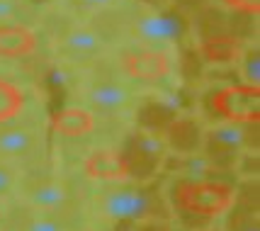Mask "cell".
<instances>
[{"mask_svg": "<svg viewBox=\"0 0 260 231\" xmlns=\"http://www.w3.org/2000/svg\"><path fill=\"white\" fill-rule=\"evenodd\" d=\"M102 214L114 221H146L170 217V207L160 187H114L102 195Z\"/></svg>", "mask_w": 260, "mask_h": 231, "instance_id": "obj_1", "label": "cell"}, {"mask_svg": "<svg viewBox=\"0 0 260 231\" xmlns=\"http://www.w3.org/2000/svg\"><path fill=\"white\" fill-rule=\"evenodd\" d=\"M173 192L178 207L200 217H216L226 212L234 202L231 185L216 180H180L173 187Z\"/></svg>", "mask_w": 260, "mask_h": 231, "instance_id": "obj_2", "label": "cell"}, {"mask_svg": "<svg viewBox=\"0 0 260 231\" xmlns=\"http://www.w3.org/2000/svg\"><path fill=\"white\" fill-rule=\"evenodd\" d=\"M166 141L163 137L153 134V131H136L129 137L124 146L122 158L126 163V178H139V180H148L151 175H156L160 163L166 161Z\"/></svg>", "mask_w": 260, "mask_h": 231, "instance_id": "obj_3", "label": "cell"}, {"mask_svg": "<svg viewBox=\"0 0 260 231\" xmlns=\"http://www.w3.org/2000/svg\"><path fill=\"white\" fill-rule=\"evenodd\" d=\"M248 127L250 122H224L204 134V156L214 168L234 166L243 146L253 144Z\"/></svg>", "mask_w": 260, "mask_h": 231, "instance_id": "obj_4", "label": "cell"}, {"mask_svg": "<svg viewBox=\"0 0 260 231\" xmlns=\"http://www.w3.org/2000/svg\"><path fill=\"white\" fill-rule=\"evenodd\" d=\"M190 29L187 17L180 10H158V12H148L136 17L134 22V37L153 46H166V44H178L180 39H185Z\"/></svg>", "mask_w": 260, "mask_h": 231, "instance_id": "obj_5", "label": "cell"}, {"mask_svg": "<svg viewBox=\"0 0 260 231\" xmlns=\"http://www.w3.org/2000/svg\"><path fill=\"white\" fill-rule=\"evenodd\" d=\"M212 110L226 122H258L260 90L255 85H229L212 95Z\"/></svg>", "mask_w": 260, "mask_h": 231, "instance_id": "obj_6", "label": "cell"}, {"mask_svg": "<svg viewBox=\"0 0 260 231\" xmlns=\"http://www.w3.org/2000/svg\"><path fill=\"white\" fill-rule=\"evenodd\" d=\"M166 137V146H170L173 151H178L180 156L194 153L200 151V146L204 144V134L200 124L190 119V117H175L168 124V129L163 131Z\"/></svg>", "mask_w": 260, "mask_h": 231, "instance_id": "obj_7", "label": "cell"}, {"mask_svg": "<svg viewBox=\"0 0 260 231\" xmlns=\"http://www.w3.org/2000/svg\"><path fill=\"white\" fill-rule=\"evenodd\" d=\"M170 71V61L166 51L158 49H148V51H139V54H129L126 56V73L132 78H141V81H158L166 78Z\"/></svg>", "mask_w": 260, "mask_h": 231, "instance_id": "obj_8", "label": "cell"}, {"mask_svg": "<svg viewBox=\"0 0 260 231\" xmlns=\"http://www.w3.org/2000/svg\"><path fill=\"white\" fill-rule=\"evenodd\" d=\"M85 173L95 180H122V178H126V163L122 158V153L95 151L85 161Z\"/></svg>", "mask_w": 260, "mask_h": 231, "instance_id": "obj_9", "label": "cell"}, {"mask_svg": "<svg viewBox=\"0 0 260 231\" xmlns=\"http://www.w3.org/2000/svg\"><path fill=\"white\" fill-rule=\"evenodd\" d=\"M88 100L90 105H95L98 110H105V112H114V110H122L132 103V95L124 85L112 81H102L95 83L90 90H88Z\"/></svg>", "mask_w": 260, "mask_h": 231, "instance_id": "obj_10", "label": "cell"}, {"mask_svg": "<svg viewBox=\"0 0 260 231\" xmlns=\"http://www.w3.org/2000/svg\"><path fill=\"white\" fill-rule=\"evenodd\" d=\"M178 115V103L175 100H151L141 107V124L146 131L153 134H163L168 124Z\"/></svg>", "mask_w": 260, "mask_h": 231, "instance_id": "obj_11", "label": "cell"}, {"mask_svg": "<svg viewBox=\"0 0 260 231\" xmlns=\"http://www.w3.org/2000/svg\"><path fill=\"white\" fill-rule=\"evenodd\" d=\"M34 44L37 39L27 27H0V56H27Z\"/></svg>", "mask_w": 260, "mask_h": 231, "instance_id": "obj_12", "label": "cell"}, {"mask_svg": "<svg viewBox=\"0 0 260 231\" xmlns=\"http://www.w3.org/2000/svg\"><path fill=\"white\" fill-rule=\"evenodd\" d=\"M54 129L66 137H83L92 129V115L80 107H66L54 115Z\"/></svg>", "mask_w": 260, "mask_h": 231, "instance_id": "obj_13", "label": "cell"}, {"mask_svg": "<svg viewBox=\"0 0 260 231\" xmlns=\"http://www.w3.org/2000/svg\"><path fill=\"white\" fill-rule=\"evenodd\" d=\"M102 49V37L88 27H78L63 37V51L71 56H95Z\"/></svg>", "mask_w": 260, "mask_h": 231, "instance_id": "obj_14", "label": "cell"}, {"mask_svg": "<svg viewBox=\"0 0 260 231\" xmlns=\"http://www.w3.org/2000/svg\"><path fill=\"white\" fill-rule=\"evenodd\" d=\"M202 56L212 63H229L241 56V46L234 37H209L202 42Z\"/></svg>", "mask_w": 260, "mask_h": 231, "instance_id": "obj_15", "label": "cell"}, {"mask_svg": "<svg viewBox=\"0 0 260 231\" xmlns=\"http://www.w3.org/2000/svg\"><path fill=\"white\" fill-rule=\"evenodd\" d=\"M34 146L32 131L27 129H3L0 131V153L5 156H22Z\"/></svg>", "mask_w": 260, "mask_h": 231, "instance_id": "obj_16", "label": "cell"}, {"mask_svg": "<svg viewBox=\"0 0 260 231\" xmlns=\"http://www.w3.org/2000/svg\"><path fill=\"white\" fill-rule=\"evenodd\" d=\"M178 171L182 173V180H209L214 166L204 153L194 151V153H187L178 161Z\"/></svg>", "mask_w": 260, "mask_h": 231, "instance_id": "obj_17", "label": "cell"}, {"mask_svg": "<svg viewBox=\"0 0 260 231\" xmlns=\"http://www.w3.org/2000/svg\"><path fill=\"white\" fill-rule=\"evenodd\" d=\"M22 105H24L22 90L15 83L0 78V124L10 122L12 117H17V112L22 110Z\"/></svg>", "mask_w": 260, "mask_h": 231, "instance_id": "obj_18", "label": "cell"}, {"mask_svg": "<svg viewBox=\"0 0 260 231\" xmlns=\"http://www.w3.org/2000/svg\"><path fill=\"white\" fill-rule=\"evenodd\" d=\"M29 200H32V205L37 209L51 212V209H58L63 202H66V190L56 183H46V185L34 187L32 192H29Z\"/></svg>", "mask_w": 260, "mask_h": 231, "instance_id": "obj_19", "label": "cell"}, {"mask_svg": "<svg viewBox=\"0 0 260 231\" xmlns=\"http://www.w3.org/2000/svg\"><path fill=\"white\" fill-rule=\"evenodd\" d=\"M241 76H243L246 85H255V88H258V83H260V54H258V49H250V51H246V54L241 56Z\"/></svg>", "mask_w": 260, "mask_h": 231, "instance_id": "obj_20", "label": "cell"}, {"mask_svg": "<svg viewBox=\"0 0 260 231\" xmlns=\"http://www.w3.org/2000/svg\"><path fill=\"white\" fill-rule=\"evenodd\" d=\"M231 229L234 231H260L258 226V217H253V214H236L234 221H231Z\"/></svg>", "mask_w": 260, "mask_h": 231, "instance_id": "obj_21", "label": "cell"}, {"mask_svg": "<svg viewBox=\"0 0 260 231\" xmlns=\"http://www.w3.org/2000/svg\"><path fill=\"white\" fill-rule=\"evenodd\" d=\"M27 231H63V226L54 219H46V217H39V219H32Z\"/></svg>", "mask_w": 260, "mask_h": 231, "instance_id": "obj_22", "label": "cell"}, {"mask_svg": "<svg viewBox=\"0 0 260 231\" xmlns=\"http://www.w3.org/2000/svg\"><path fill=\"white\" fill-rule=\"evenodd\" d=\"M229 8H234V10H243V12H255L258 15V10H260V0H224Z\"/></svg>", "mask_w": 260, "mask_h": 231, "instance_id": "obj_23", "label": "cell"}, {"mask_svg": "<svg viewBox=\"0 0 260 231\" xmlns=\"http://www.w3.org/2000/svg\"><path fill=\"white\" fill-rule=\"evenodd\" d=\"M73 3L80 8H88V10H105V8L114 5L117 0H73Z\"/></svg>", "mask_w": 260, "mask_h": 231, "instance_id": "obj_24", "label": "cell"}, {"mask_svg": "<svg viewBox=\"0 0 260 231\" xmlns=\"http://www.w3.org/2000/svg\"><path fill=\"white\" fill-rule=\"evenodd\" d=\"M12 187V173L10 168H5V166H0V195H8Z\"/></svg>", "mask_w": 260, "mask_h": 231, "instance_id": "obj_25", "label": "cell"}, {"mask_svg": "<svg viewBox=\"0 0 260 231\" xmlns=\"http://www.w3.org/2000/svg\"><path fill=\"white\" fill-rule=\"evenodd\" d=\"M15 3L12 0H0V20H10L12 15H15Z\"/></svg>", "mask_w": 260, "mask_h": 231, "instance_id": "obj_26", "label": "cell"}, {"mask_svg": "<svg viewBox=\"0 0 260 231\" xmlns=\"http://www.w3.org/2000/svg\"><path fill=\"white\" fill-rule=\"evenodd\" d=\"M49 83H51L54 88H63V85H66V76H63L61 71H51V73H49Z\"/></svg>", "mask_w": 260, "mask_h": 231, "instance_id": "obj_27", "label": "cell"}, {"mask_svg": "<svg viewBox=\"0 0 260 231\" xmlns=\"http://www.w3.org/2000/svg\"><path fill=\"white\" fill-rule=\"evenodd\" d=\"M175 3H180V5H187V8H197V5H202V0H175Z\"/></svg>", "mask_w": 260, "mask_h": 231, "instance_id": "obj_28", "label": "cell"}]
</instances>
